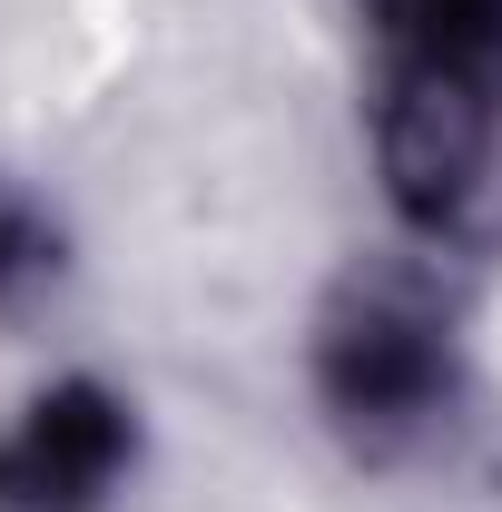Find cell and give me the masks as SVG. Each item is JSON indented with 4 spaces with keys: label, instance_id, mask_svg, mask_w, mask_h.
I'll return each instance as SVG.
<instances>
[{
    "label": "cell",
    "instance_id": "cell-2",
    "mask_svg": "<svg viewBox=\"0 0 502 512\" xmlns=\"http://www.w3.org/2000/svg\"><path fill=\"white\" fill-rule=\"evenodd\" d=\"M119 463H128V414L99 384H60L0 434V512H99Z\"/></svg>",
    "mask_w": 502,
    "mask_h": 512
},
{
    "label": "cell",
    "instance_id": "cell-3",
    "mask_svg": "<svg viewBox=\"0 0 502 512\" xmlns=\"http://www.w3.org/2000/svg\"><path fill=\"white\" fill-rule=\"evenodd\" d=\"M315 375L345 424H414L443 394V335L414 306H355V316H335Z\"/></svg>",
    "mask_w": 502,
    "mask_h": 512
},
{
    "label": "cell",
    "instance_id": "cell-4",
    "mask_svg": "<svg viewBox=\"0 0 502 512\" xmlns=\"http://www.w3.org/2000/svg\"><path fill=\"white\" fill-rule=\"evenodd\" d=\"M404 60H502V0H384Z\"/></svg>",
    "mask_w": 502,
    "mask_h": 512
},
{
    "label": "cell",
    "instance_id": "cell-1",
    "mask_svg": "<svg viewBox=\"0 0 502 512\" xmlns=\"http://www.w3.org/2000/svg\"><path fill=\"white\" fill-rule=\"evenodd\" d=\"M384 188L414 227H463L502 168V79L493 60H404L375 119Z\"/></svg>",
    "mask_w": 502,
    "mask_h": 512
},
{
    "label": "cell",
    "instance_id": "cell-5",
    "mask_svg": "<svg viewBox=\"0 0 502 512\" xmlns=\"http://www.w3.org/2000/svg\"><path fill=\"white\" fill-rule=\"evenodd\" d=\"M30 266H40V227H30V217H20V207L0 197V296H10V286H20Z\"/></svg>",
    "mask_w": 502,
    "mask_h": 512
}]
</instances>
